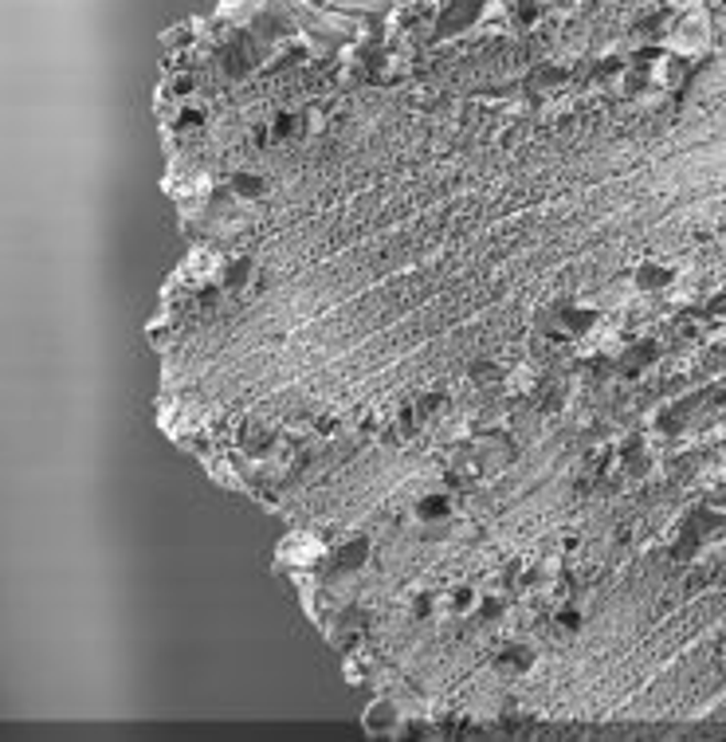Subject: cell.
<instances>
[{"label": "cell", "mask_w": 726, "mask_h": 742, "mask_svg": "<svg viewBox=\"0 0 726 742\" xmlns=\"http://www.w3.org/2000/svg\"><path fill=\"white\" fill-rule=\"evenodd\" d=\"M539 668V648L527 641H507L491 653V671L499 680H527Z\"/></svg>", "instance_id": "cell-1"}, {"label": "cell", "mask_w": 726, "mask_h": 742, "mask_svg": "<svg viewBox=\"0 0 726 742\" xmlns=\"http://www.w3.org/2000/svg\"><path fill=\"white\" fill-rule=\"evenodd\" d=\"M326 555H331V546L323 542L318 535H306V530H295V535L283 538V546L275 550V558L288 570H314V566H323Z\"/></svg>", "instance_id": "cell-2"}, {"label": "cell", "mask_w": 726, "mask_h": 742, "mask_svg": "<svg viewBox=\"0 0 726 742\" xmlns=\"http://www.w3.org/2000/svg\"><path fill=\"white\" fill-rule=\"evenodd\" d=\"M404 711L401 703H397L393 696H377L366 703V711H361V727H366V734H377V739H397V734L404 731Z\"/></svg>", "instance_id": "cell-3"}, {"label": "cell", "mask_w": 726, "mask_h": 742, "mask_svg": "<svg viewBox=\"0 0 726 742\" xmlns=\"http://www.w3.org/2000/svg\"><path fill=\"white\" fill-rule=\"evenodd\" d=\"M597 326V311L585 303H562L554 311V326H550V334L562 342H582L585 334Z\"/></svg>", "instance_id": "cell-4"}, {"label": "cell", "mask_w": 726, "mask_h": 742, "mask_svg": "<svg viewBox=\"0 0 726 742\" xmlns=\"http://www.w3.org/2000/svg\"><path fill=\"white\" fill-rule=\"evenodd\" d=\"M413 519L421 523L424 530L448 527V523L456 519V499H452L448 492H424V495H416Z\"/></svg>", "instance_id": "cell-5"}, {"label": "cell", "mask_w": 726, "mask_h": 742, "mask_svg": "<svg viewBox=\"0 0 726 742\" xmlns=\"http://www.w3.org/2000/svg\"><path fill=\"white\" fill-rule=\"evenodd\" d=\"M369 555H373V542H369L366 535H350V538H342L338 546H331L326 566L338 573H358L361 566H369Z\"/></svg>", "instance_id": "cell-6"}, {"label": "cell", "mask_w": 726, "mask_h": 742, "mask_svg": "<svg viewBox=\"0 0 726 742\" xmlns=\"http://www.w3.org/2000/svg\"><path fill=\"white\" fill-rule=\"evenodd\" d=\"M479 601H484V593H479L476 585H472V582H456V585H448V590H444L440 605H444V613H448V617H476Z\"/></svg>", "instance_id": "cell-7"}, {"label": "cell", "mask_w": 726, "mask_h": 742, "mask_svg": "<svg viewBox=\"0 0 726 742\" xmlns=\"http://www.w3.org/2000/svg\"><path fill=\"white\" fill-rule=\"evenodd\" d=\"M672 276H675V271L668 268V264H660V260H644L637 271H632V283H637L640 291H660V287L672 283Z\"/></svg>", "instance_id": "cell-8"}, {"label": "cell", "mask_w": 726, "mask_h": 742, "mask_svg": "<svg viewBox=\"0 0 726 742\" xmlns=\"http://www.w3.org/2000/svg\"><path fill=\"white\" fill-rule=\"evenodd\" d=\"M467 377H472V385H476V389H491V385H502L507 369H502L499 362L484 358V362H472V366H467Z\"/></svg>", "instance_id": "cell-9"}, {"label": "cell", "mask_w": 726, "mask_h": 742, "mask_svg": "<svg viewBox=\"0 0 726 742\" xmlns=\"http://www.w3.org/2000/svg\"><path fill=\"white\" fill-rule=\"evenodd\" d=\"M232 197L263 201V197H268V181H263L260 173H236V178H232Z\"/></svg>", "instance_id": "cell-10"}, {"label": "cell", "mask_w": 726, "mask_h": 742, "mask_svg": "<svg viewBox=\"0 0 726 742\" xmlns=\"http://www.w3.org/2000/svg\"><path fill=\"white\" fill-rule=\"evenodd\" d=\"M652 358H655V350L648 346V342H640V346H632V350H628V354H625V358H620V374H625V377H637L640 369H644Z\"/></svg>", "instance_id": "cell-11"}, {"label": "cell", "mask_w": 726, "mask_h": 742, "mask_svg": "<svg viewBox=\"0 0 726 742\" xmlns=\"http://www.w3.org/2000/svg\"><path fill=\"white\" fill-rule=\"evenodd\" d=\"M248 279H251V260H248V256L225 260V271H220V287H243Z\"/></svg>", "instance_id": "cell-12"}, {"label": "cell", "mask_w": 726, "mask_h": 742, "mask_svg": "<svg viewBox=\"0 0 726 742\" xmlns=\"http://www.w3.org/2000/svg\"><path fill=\"white\" fill-rule=\"evenodd\" d=\"M440 598L436 593H416L413 601H409V613H413L416 621H432V613H436Z\"/></svg>", "instance_id": "cell-13"}, {"label": "cell", "mask_w": 726, "mask_h": 742, "mask_svg": "<svg viewBox=\"0 0 726 742\" xmlns=\"http://www.w3.org/2000/svg\"><path fill=\"white\" fill-rule=\"evenodd\" d=\"M582 613H577V609H570V605H562L557 609V617H554V625H562L565 633H577V628H582Z\"/></svg>", "instance_id": "cell-14"}, {"label": "cell", "mask_w": 726, "mask_h": 742, "mask_svg": "<svg viewBox=\"0 0 726 742\" xmlns=\"http://www.w3.org/2000/svg\"><path fill=\"white\" fill-rule=\"evenodd\" d=\"M444 405H448V397H444V394H429V397H421L416 412H421V421H424V417H436V412L444 409Z\"/></svg>", "instance_id": "cell-15"}, {"label": "cell", "mask_w": 726, "mask_h": 742, "mask_svg": "<svg viewBox=\"0 0 726 742\" xmlns=\"http://www.w3.org/2000/svg\"><path fill=\"white\" fill-rule=\"evenodd\" d=\"M479 613H484L487 621H499L502 613H507V601H502V598H487V593H484V601H479Z\"/></svg>", "instance_id": "cell-16"}]
</instances>
